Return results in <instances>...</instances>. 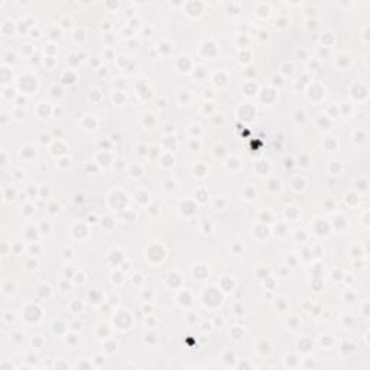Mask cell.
I'll list each match as a JSON object with an SVG mask.
<instances>
[{"label": "cell", "instance_id": "obj_1", "mask_svg": "<svg viewBox=\"0 0 370 370\" xmlns=\"http://www.w3.org/2000/svg\"><path fill=\"white\" fill-rule=\"evenodd\" d=\"M3 202H10V201H13L15 198H16V189L12 187H5L3 188Z\"/></svg>", "mask_w": 370, "mask_h": 370}, {"label": "cell", "instance_id": "obj_2", "mask_svg": "<svg viewBox=\"0 0 370 370\" xmlns=\"http://www.w3.org/2000/svg\"><path fill=\"white\" fill-rule=\"evenodd\" d=\"M2 320H3V322H5V324H12V322L15 321L13 311H5V312H3V315H2Z\"/></svg>", "mask_w": 370, "mask_h": 370}, {"label": "cell", "instance_id": "obj_3", "mask_svg": "<svg viewBox=\"0 0 370 370\" xmlns=\"http://www.w3.org/2000/svg\"><path fill=\"white\" fill-rule=\"evenodd\" d=\"M44 343H45V340H44V337H40V334L39 335H35L33 338H32V346H33V348H40L42 346H44Z\"/></svg>", "mask_w": 370, "mask_h": 370}, {"label": "cell", "instance_id": "obj_4", "mask_svg": "<svg viewBox=\"0 0 370 370\" xmlns=\"http://www.w3.org/2000/svg\"><path fill=\"white\" fill-rule=\"evenodd\" d=\"M10 335H12L10 338L13 340V341H15L16 344H19V343H20V341L23 340V333H20V331H13V333H12Z\"/></svg>", "mask_w": 370, "mask_h": 370}, {"label": "cell", "instance_id": "obj_5", "mask_svg": "<svg viewBox=\"0 0 370 370\" xmlns=\"http://www.w3.org/2000/svg\"><path fill=\"white\" fill-rule=\"evenodd\" d=\"M38 139H39V142L40 143H51V134H48V133H40L39 136H38Z\"/></svg>", "mask_w": 370, "mask_h": 370}, {"label": "cell", "instance_id": "obj_6", "mask_svg": "<svg viewBox=\"0 0 370 370\" xmlns=\"http://www.w3.org/2000/svg\"><path fill=\"white\" fill-rule=\"evenodd\" d=\"M12 176H13L16 181H20V179L25 178V172H23L22 169H15L13 174H12Z\"/></svg>", "mask_w": 370, "mask_h": 370}, {"label": "cell", "instance_id": "obj_7", "mask_svg": "<svg viewBox=\"0 0 370 370\" xmlns=\"http://www.w3.org/2000/svg\"><path fill=\"white\" fill-rule=\"evenodd\" d=\"M38 268V262H36L35 259H29V260H26V269H29V270H33V269Z\"/></svg>", "mask_w": 370, "mask_h": 370}, {"label": "cell", "instance_id": "obj_8", "mask_svg": "<svg viewBox=\"0 0 370 370\" xmlns=\"http://www.w3.org/2000/svg\"><path fill=\"white\" fill-rule=\"evenodd\" d=\"M7 165V155H6V149H2V168H5Z\"/></svg>", "mask_w": 370, "mask_h": 370}]
</instances>
